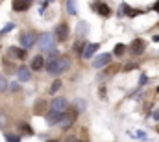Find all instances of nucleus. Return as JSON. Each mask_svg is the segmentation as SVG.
Instances as JSON below:
<instances>
[{
	"instance_id": "1",
	"label": "nucleus",
	"mask_w": 159,
	"mask_h": 142,
	"mask_svg": "<svg viewBox=\"0 0 159 142\" xmlns=\"http://www.w3.org/2000/svg\"><path fill=\"white\" fill-rule=\"evenodd\" d=\"M69 67H70V61H69L67 57H59V59L52 61V63H46V70H48L52 76H59L61 72H65Z\"/></svg>"
},
{
	"instance_id": "2",
	"label": "nucleus",
	"mask_w": 159,
	"mask_h": 142,
	"mask_svg": "<svg viewBox=\"0 0 159 142\" xmlns=\"http://www.w3.org/2000/svg\"><path fill=\"white\" fill-rule=\"evenodd\" d=\"M74 122H76V111H65V114L59 118V127L61 129H69Z\"/></svg>"
},
{
	"instance_id": "3",
	"label": "nucleus",
	"mask_w": 159,
	"mask_h": 142,
	"mask_svg": "<svg viewBox=\"0 0 159 142\" xmlns=\"http://www.w3.org/2000/svg\"><path fill=\"white\" fill-rule=\"evenodd\" d=\"M54 35H50V33H43L39 37V41H37V45H39V48H43V50H54Z\"/></svg>"
},
{
	"instance_id": "4",
	"label": "nucleus",
	"mask_w": 159,
	"mask_h": 142,
	"mask_svg": "<svg viewBox=\"0 0 159 142\" xmlns=\"http://www.w3.org/2000/svg\"><path fill=\"white\" fill-rule=\"evenodd\" d=\"M19 41H20L22 50H26V48H30V46L35 45V33H31V31H24V33H20Z\"/></svg>"
},
{
	"instance_id": "5",
	"label": "nucleus",
	"mask_w": 159,
	"mask_h": 142,
	"mask_svg": "<svg viewBox=\"0 0 159 142\" xmlns=\"http://www.w3.org/2000/svg\"><path fill=\"white\" fill-rule=\"evenodd\" d=\"M50 107H52V111H56V113H59V114H63L67 111V107H69V103H67V100L65 98H54L52 100V103H50Z\"/></svg>"
},
{
	"instance_id": "6",
	"label": "nucleus",
	"mask_w": 159,
	"mask_h": 142,
	"mask_svg": "<svg viewBox=\"0 0 159 142\" xmlns=\"http://www.w3.org/2000/svg\"><path fill=\"white\" fill-rule=\"evenodd\" d=\"M69 37V26L65 24V22H61V24H57L56 26V31H54V41H65Z\"/></svg>"
},
{
	"instance_id": "7",
	"label": "nucleus",
	"mask_w": 159,
	"mask_h": 142,
	"mask_svg": "<svg viewBox=\"0 0 159 142\" xmlns=\"http://www.w3.org/2000/svg\"><path fill=\"white\" fill-rule=\"evenodd\" d=\"M111 63V54H98L96 57H94V61H93V67L94 68H102V67H105V65H109Z\"/></svg>"
},
{
	"instance_id": "8",
	"label": "nucleus",
	"mask_w": 159,
	"mask_h": 142,
	"mask_svg": "<svg viewBox=\"0 0 159 142\" xmlns=\"http://www.w3.org/2000/svg\"><path fill=\"white\" fill-rule=\"evenodd\" d=\"M144 48H146V42H144L143 39H135L131 45H130V52L133 54V56H139V54H143Z\"/></svg>"
},
{
	"instance_id": "9",
	"label": "nucleus",
	"mask_w": 159,
	"mask_h": 142,
	"mask_svg": "<svg viewBox=\"0 0 159 142\" xmlns=\"http://www.w3.org/2000/svg\"><path fill=\"white\" fill-rule=\"evenodd\" d=\"M48 109V102L45 100V98H39V100L34 103V113L35 114H45Z\"/></svg>"
},
{
	"instance_id": "10",
	"label": "nucleus",
	"mask_w": 159,
	"mask_h": 142,
	"mask_svg": "<svg viewBox=\"0 0 159 142\" xmlns=\"http://www.w3.org/2000/svg\"><path fill=\"white\" fill-rule=\"evenodd\" d=\"M96 50H98V42H91V45H85V48L81 50V56L85 57V59H91Z\"/></svg>"
},
{
	"instance_id": "11",
	"label": "nucleus",
	"mask_w": 159,
	"mask_h": 142,
	"mask_svg": "<svg viewBox=\"0 0 159 142\" xmlns=\"http://www.w3.org/2000/svg\"><path fill=\"white\" fill-rule=\"evenodd\" d=\"M93 9H96V11L102 15V17H109L111 15V9L105 6V4H102V2H96V4H93Z\"/></svg>"
},
{
	"instance_id": "12",
	"label": "nucleus",
	"mask_w": 159,
	"mask_h": 142,
	"mask_svg": "<svg viewBox=\"0 0 159 142\" xmlns=\"http://www.w3.org/2000/svg\"><path fill=\"white\" fill-rule=\"evenodd\" d=\"M31 2H24V0H15L13 2V9L15 11H26V9H30Z\"/></svg>"
},
{
	"instance_id": "13",
	"label": "nucleus",
	"mask_w": 159,
	"mask_h": 142,
	"mask_svg": "<svg viewBox=\"0 0 159 142\" xmlns=\"http://www.w3.org/2000/svg\"><path fill=\"white\" fill-rule=\"evenodd\" d=\"M9 54H11L13 57H17V59H24V57H26V50L17 48V46H11V48H9Z\"/></svg>"
},
{
	"instance_id": "14",
	"label": "nucleus",
	"mask_w": 159,
	"mask_h": 142,
	"mask_svg": "<svg viewBox=\"0 0 159 142\" xmlns=\"http://www.w3.org/2000/svg\"><path fill=\"white\" fill-rule=\"evenodd\" d=\"M45 67V61H43V57L41 56H35L34 59H31V67L30 68H34V70H41Z\"/></svg>"
},
{
	"instance_id": "15",
	"label": "nucleus",
	"mask_w": 159,
	"mask_h": 142,
	"mask_svg": "<svg viewBox=\"0 0 159 142\" xmlns=\"http://www.w3.org/2000/svg\"><path fill=\"white\" fill-rule=\"evenodd\" d=\"M30 76H31V74H30V70H28L26 67H20V68H19V80H20V81H28Z\"/></svg>"
},
{
	"instance_id": "16",
	"label": "nucleus",
	"mask_w": 159,
	"mask_h": 142,
	"mask_svg": "<svg viewBox=\"0 0 159 142\" xmlns=\"http://www.w3.org/2000/svg\"><path fill=\"white\" fill-rule=\"evenodd\" d=\"M59 118H61V114L59 113H56V111H52V113H48L46 114V122L52 126V124H56V122H59Z\"/></svg>"
},
{
	"instance_id": "17",
	"label": "nucleus",
	"mask_w": 159,
	"mask_h": 142,
	"mask_svg": "<svg viewBox=\"0 0 159 142\" xmlns=\"http://www.w3.org/2000/svg\"><path fill=\"white\" fill-rule=\"evenodd\" d=\"M124 52H126V46L124 45H120V42H119V45H115V50H113V54H115V56H124Z\"/></svg>"
},
{
	"instance_id": "18",
	"label": "nucleus",
	"mask_w": 159,
	"mask_h": 142,
	"mask_svg": "<svg viewBox=\"0 0 159 142\" xmlns=\"http://www.w3.org/2000/svg\"><path fill=\"white\" fill-rule=\"evenodd\" d=\"M19 129H20V133H24V135H34V129H31L28 124H20Z\"/></svg>"
},
{
	"instance_id": "19",
	"label": "nucleus",
	"mask_w": 159,
	"mask_h": 142,
	"mask_svg": "<svg viewBox=\"0 0 159 142\" xmlns=\"http://www.w3.org/2000/svg\"><path fill=\"white\" fill-rule=\"evenodd\" d=\"M56 59H59V52L57 50H50V54H48V63L56 61Z\"/></svg>"
},
{
	"instance_id": "20",
	"label": "nucleus",
	"mask_w": 159,
	"mask_h": 142,
	"mask_svg": "<svg viewBox=\"0 0 159 142\" xmlns=\"http://www.w3.org/2000/svg\"><path fill=\"white\" fill-rule=\"evenodd\" d=\"M6 89H7V81H6V78H4V76L0 74V92H4Z\"/></svg>"
},
{
	"instance_id": "21",
	"label": "nucleus",
	"mask_w": 159,
	"mask_h": 142,
	"mask_svg": "<svg viewBox=\"0 0 159 142\" xmlns=\"http://www.w3.org/2000/svg\"><path fill=\"white\" fill-rule=\"evenodd\" d=\"M6 140L7 142H20V138L17 135H11V133H6Z\"/></svg>"
},
{
	"instance_id": "22",
	"label": "nucleus",
	"mask_w": 159,
	"mask_h": 142,
	"mask_svg": "<svg viewBox=\"0 0 159 142\" xmlns=\"http://www.w3.org/2000/svg\"><path fill=\"white\" fill-rule=\"evenodd\" d=\"M65 6H67V11H69L70 15H74V13H76V6H74V2H67Z\"/></svg>"
},
{
	"instance_id": "23",
	"label": "nucleus",
	"mask_w": 159,
	"mask_h": 142,
	"mask_svg": "<svg viewBox=\"0 0 159 142\" xmlns=\"http://www.w3.org/2000/svg\"><path fill=\"white\" fill-rule=\"evenodd\" d=\"M59 89H61V81H59V80H56V81H54V85L50 87V92H56V91H59Z\"/></svg>"
},
{
	"instance_id": "24",
	"label": "nucleus",
	"mask_w": 159,
	"mask_h": 142,
	"mask_svg": "<svg viewBox=\"0 0 159 142\" xmlns=\"http://www.w3.org/2000/svg\"><path fill=\"white\" fill-rule=\"evenodd\" d=\"M133 68H139V65H135V63H128V65H124V70H126V72H130V70H133Z\"/></svg>"
},
{
	"instance_id": "25",
	"label": "nucleus",
	"mask_w": 159,
	"mask_h": 142,
	"mask_svg": "<svg viewBox=\"0 0 159 142\" xmlns=\"http://www.w3.org/2000/svg\"><path fill=\"white\" fill-rule=\"evenodd\" d=\"M85 31H87L85 22H80V26H78V33H85Z\"/></svg>"
},
{
	"instance_id": "26",
	"label": "nucleus",
	"mask_w": 159,
	"mask_h": 142,
	"mask_svg": "<svg viewBox=\"0 0 159 142\" xmlns=\"http://www.w3.org/2000/svg\"><path fill=\"white\" fill-rule=\"evenodd\" d=\"M13 30V24H7V26H4V30L0 31V33H7V31H11Z\"/></svg>"
},
{
	"instance_id": "27",
	"label": "nucleus",
	"mask_w": 159,
	"mask_h": 142,
	"mask_svg": "<svg viewBox=\"0 0 159 142\" xmlns=\"http://www.w3.org/2000/svg\"><path fill=\"white\" fill-rule=\"evenodd\" d=\"M154 11H157V13H159V2H155V4H154Z\"/></svg>"
},
{
	"instance_id": "28",
	"label": "nucleus",
	"mask_w": 159,
	"mask_h": 142,
	"mask_svg": "<svg viewBox=\"0 0 159 142\" xmlns=\"http://www.w3.org/2000/svg\"><path fill=\"white\" fill-rule=\"evenodd\" d=\"M154 120H159V111H155V113H154Z\"/></svg>"
},
{
	"instance_id": "29",
	"label": "nucleus",
	"mask_w": 159,
	"mask_h": 142,
	"mask_svg": "<svg viewBox=\"0 0 159 142\" xmlns=\"http://www.w3.org/2000/svg\"><path fill=\"white\" fill-rule=\"evenodd\" d=\"M154 41H155V42H159V35H154Z\"/></svg>"
},
{
	"instance_id": "30",
	"label": "nucleus",
	"mask_w": 159,
	"mask_h": 142,
	"mask_svg": "<svg viewBox=\"0 0 159 142\" xmlns=\"http://www.w3.org/2000/svg\"><path fill=\"white\" fill-rule=\"evenodd\" d=\"M48 142H57V140H48Z\"/></svg>"
},
{
	"instance_id": "31",
	"label": "nucleus",
	"mask_w": 159,
	"mask_h": 142,
	"mask_svg": "<svg viewBox=\"0 0 159 142\" xmlns=\"http://www.w3.org/2000/svg\"><path fill=\"white\" fill-rule=\"evenodd\" d=\"M157 92H159V87H157Z\"/></svg>"
}]
</instances>
